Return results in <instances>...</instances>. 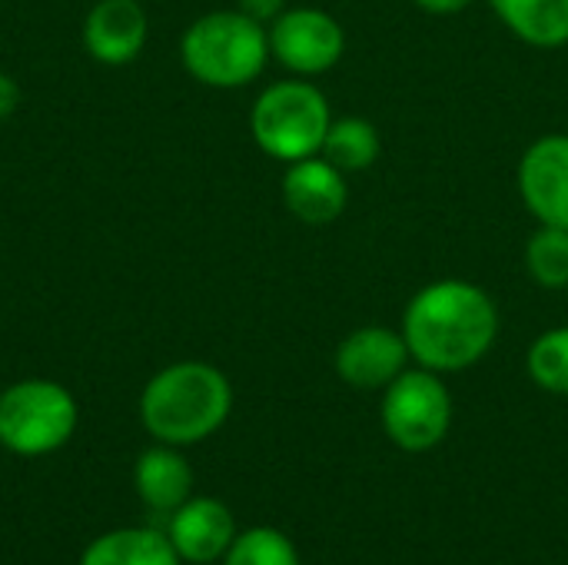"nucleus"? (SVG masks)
Returning a JSON list of instances; mask_svg holds the SVG:
<instances>
[{
  "mask_svg": "<svg viewBox=\"0 0 568 565\" xmlns=\"http://www.w3.org/2000/svg\"><path fill=\"white\" fill-rule=\"evenodd\" d=\"M233 410L230 380L210 363H173L160 370L140 396L146 433L166 446H190L213 436Z\"/></svg>",
  "mask_w": 568,
  "mask_h": 565,
  "instance_id": "obj_2",
  "label": "nucleus"
},
{
  "mask_svg": "<svg viewBox=\"0 0 568 565\" xmlns=\"http://www.w3.org/2000/svg\"><path fill=\"white\" fill-rule=\"evenodd\" d=\"M409 356L433 373L476 366L499 336L496 300L469 280L426 283L403 310Z\"/></svg>",
  "mask_w": 568,
  "mask_h": 565,
  "instance_id": "obj_1",
  "label": "nucleus"
},
{
  "mask_svg": "<svg viewBox=\"0 0 568 565\" xmlns=\"http://www.w3.org/2000/svg\"><path fill=\"white\" fill-rule=\"evenodd\" d=\"M413 3L433 17H453V13H463L466 7H473L476 0H413Z\"/></svg>",
  "mask_w": 568,
  "mask_h": 565,
  "instance_id": "obj_21",
  "label": "nucleus"
},
{
  "mask_svg": "<svg viewBox=\"0 0 568 565\" xmlns=\"http://www.w3.org/2000/svg\"><path fill=\"white\" fill-rule=\"evenodd\" d=\"M166 539L173 543L180 559H186V563H213V559L226 556V549L233 546L236 523H233V513L223 503L200 496V500H186L180 509H173Z\"/></svg>",
  "mask_w": 568,
  "mask_h": 565,
  "instance_id": "obj_12",
  "label": "nucleus"
},
{
  "mask_svg": "<svg viewBox=\"0 0 568 565\" xmlns=\"http://www.w3.org/2000/svg\"><path fill=\"white\" fill-rule=\"evenodd\" d=\"M146 10L140 0H97L83 20V47L97 63H133L146 47Z\"/></svg>",
  "mask_w": 568,
  "mask_h": 565,
  "instance_id": "obj_11",
  "label": "nucleus"
},
{
  "mask_svg": "<svg viewBox=\"0 0 568 565\" xmlns=\"http://www.w3.org/2000/svg\"><path fill=\"white\" fill-rule=\"evenodd\" d=\"M80 565H180V553L156 529H113L87 546Z\"/></svg>",
  "mask_w": 568,
  "mask_h": 565,
  "instance_id": "obj_15",
  "label": "nucleus"
},
{
  "mask_svg": "<svg viewBox=\"0 0 568 565\" xmlns=\"http://www.w3.org/2000/svg\"><path fill=\"white\" fill-rule=\"evenodd\" d=\"M17 103H20V87H17V80L7 77V73H0V120L10 117V113L17 110Z\"/></svg>",
  "mask_w": 568,
  "mask_h": 565,
  "instance_id": "obj_22",
  "label": "nucleus"
},
{
  "mask_svg": "<svg viewBox=\"0 0 568 565\" xmlns=\"http://www.w3.org/2000/svg\"><path fill=\"white\" fill-rule=\"evenodd\" d=\"M532 383L552 396H568V326H552L532 340L526 353Z\"/></svg>",
  "mask_w": 568,
  "mask_h": 565,
  "instance_id": "obj_18",
  "label": "nucleus"
},
{
  "mask_svg": "<svg viewBox=\"0 0 568 565\" xmlns=\"http://www.w3.org/2000/svg\"><path fill=\"white\" fill-rule=\"evenodd\" d=\"M180 60L196 83L240 90L263 73L270 60V33L243 10H213L186 27Z\"/></svg>",
  "mask_w": 568,
  "mask_h": 565,
  "instance_id": "obj_3",
  "label": "nucleus"
},
{
  "mask_svg": "<svg viewBox=\"0 0 568 565\" xmlns=\"http://www.w3.org/2000/svg\"><path fill=\"white\" fill-rule=\"evenodd\" d=\"M320 153L343 173H366L383 153V137L363 117H339L329 123Z\"/></svg>",
  "mask_w": 568,
  "mask_h": 565,
  "instance_id": "obj_16",
  "label": "nucleus"
},
{
  "mask_svg": "<svg viewBox=\"0 0 568 565\" xmlns=\"http://www.w3.org/2000/svg\"><path fill=\"white\" fill-rule=\"evenodd\" d=\"M283 203L306 226H329L346 213L349 186L346 173L336 170L323 153L286 163L283 173Z\"/></svg>",
  "mask_w": 568,
  "mask_h": 565,
  "instance_id": "obj_10",
  "label": "nucleus"
},
{
  "mask_svg": "<svg viewBox=\"0 0 568 565\" xmlns=\"http://www.w3.org/2000/svg\"><path fill=\"white\" fill-rule=\"evenodd\" d=\"M329 123V100L306 77L270 83L250 110V133L256 147L280 163L316 157L323 150Z\"/></svg>",
  "mask_w": 568,
  "mask_h": 565,
  "instance_id": "obj_4",
  "label": "nucleus"
},
{
  "mask_svg": "<svg viewBox=\"0 0 568 565\" xmlns=\"http://www.w3.org/2000/svg\"><path fill=\"white\" fill-rule=\"evenodd\" d=\"M77 400L53 380H23L0 393V446L17 456H47L77 430Z\"/></svg>",
  "mask_w": 568,
  "mask_h": 565,
  "instance_id": "obj_5",
  "label": "nucleus"
},
{
  "mask_svg": "<svg viewBox=\"0 0 568 565\" xmlns=\"http://www.w3.org/2000/svg\"><path fill=\"white\" fill-rule=\"evenodd\" d=\"M409 346L403 330L359 326L336 346V373L353 390H386L403 370H409Z\"/></svg>",
  "mask_w": 568,
  "mask_h": 565,
  "instance_id": "obj_9",
  "label": "nucleus"
},
{
  "mask_svg": "<svg viewBox=\"0 0 568 565\" xmlns=\"http://www.w3.org/2000/svg\"><path fill=\"white\" fill-rule=\"evenodd\" d=\"M516 186L536 223L568 230V133H546L526 147Z\"/></svg>",
  "mask_w": 568,
  "mask_h": 565,
  "instance_id": "obj_8",
  "label": "nucleus"
},
{
  "mask_svg": "<svg viewBox=\"0 0 568 565\" xmlns=\"http://www.w3.org/2000/svg\"><path fill=\"white\" fill-rule=\"evenodd\" d=\"M136 493L140 500L156 513L180 509L193 493V473L190 463L173 446H153L136 460Z\"/></svg>",
  "mask_w": 568,
  "mask_h": 565,
  "instance_id": "obj_13",
  "label": "nucleus"
},
{
  "mask_svg": "<svg viewBox=\"0 0 568 565\" xmlns=\"http://www.w3.org/2000/svg\"><path fill=\"white\" fill-rule=\"evenodd\" d=\"M526 270L542 290H566L568 286V230L546 226L529 236L526 243Z\"/></svg>",
  "mask_w": 568,
  "mask_h": 565,
  "instance_id": "obj_17",
  "label": "nucleus"
},
{
  "mask_svg": "<svg viewBox=\"0 0 568 565\" xmlns=\"http://www.w3.org/2000/svg\"><path fill=\"white\" fill-rule=\"evenodd\" d=\"M270 57L296 77H320L346 53L343 23L320 7H286L270 27Z\"/></svg>",
  "mask_w": 568,
  "mask_h": 565,
  "instance_id": "obj_7",
  "label": "nucleus"
},
{
  "mask_svg": "<svg viewBox=\"0 0 568 565\" xmlns=\"http://www.w3.org/2000/svg\"><path fill=\"white\" fill-rule=\"evenodd\" d=\"M489 7L529 47L556 50L568 43V0H489Z\"/></svg>",
  "mask_w": 568,
  "mask_h": 565,
  "instance_id": "obj_14",
  "label": "nucleus"
},
{
  "mask_svg": "<svg viewBox=\"0 0 568 565\" xmlns=\"http://www.w3.org/2000/svg\"><path fill=\"white\" fill-rule=\"evenodd\" d=\"M223 565H300V556L283 533L260 526L233 539V546L223 556Z\"/></svg>",
  "mask_w": 568,
  "mask_h": 565,
  "instance_id": "obj_19",
  "label": "nucleus"
},
{
  "mask_svg": "<svg viewBox=\"0 0 568 565\" xmlns=\"http://www.w3.org/2000/svg\"><path fill=\"white\" fill-rule=\"evenodd\" d=\"M236 10H243L246 17H253L256 23H263V27H270L283 10H286V0H240V7Z\"/></svg>",
  "mask_w": 568,
  "mask_h": 565,
  "instance_id": "obj_20",
  "label": "nucleus"
},
{
  "mask_svg": "<svg viewBox=\"0 0 568 565\" xmlns=\"http://www.w3.org/2000/svg\"><path fill=\"white\" fill-rule=\"evenodd\" d=\"M383 430L406 453L436 450L453 426V396L443 383V373L426 366L403 370L383 390Z\"/></svg>",
  "mask_w": 568,
  "mask_h": 565,
  "instance_id": "obj_6",
  "label": "nucleus"
}]
</instances>
